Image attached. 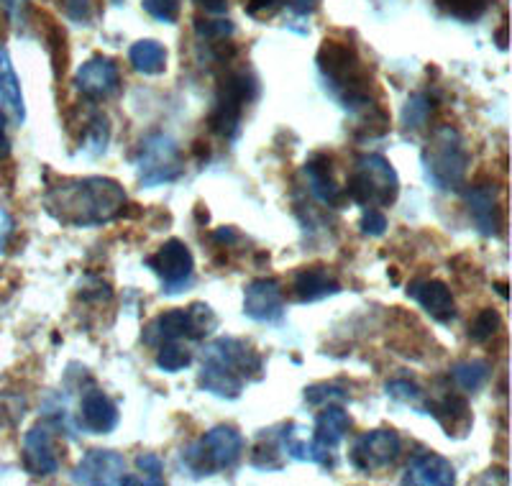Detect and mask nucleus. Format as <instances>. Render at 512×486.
Returning <instances> with one entry per match:
<instances>
[{
    "label": "nucleus",
    "mask_w": 512,
    "mask_h": 486,
    "mask_svg": "<svg viewBox=\"0 0 512 486\" xmlns=\"http://www.w3.org/2000/svg\"><path fill=\"white\" fill-rule=\"evenodd\" d=\"M6 123L8 116L0 110V159H6L11 154V144H8V136H6Z\"/></svg>",
    "instance_id": "49530a36"
},
{
    "label": "nucleus",
    "mask_w": 512,
    "mask_h": 486,
    "mask_svg": "<svg viewBox=\"0 0 512 486\" xmlns=\"http://www.w3.org/2000/svg\"><path fill=\"white\" fill-rule=\"evenodd\" d=\"M0 110L11 116L21 126L26 121V103L21 93V80H18L13 62L6 52H0Z\"/></svg>",
    "instance_id": "a878e982"
},
{
    "label": "nucleus",
    "mask_w": 512,
    "mask_h": 486,
    "mask_svg": "<svg viewBox=\"0 0 512 486\" xmlns=\"http://www.w3.org/2000/svg\"><path fill=\"white\" fill-rule=\"evenodd\" d=\"M198 384L203 392L216 394L221 400H236V397H241V392H244V379H241L236 371H231L228 366L210 359H203Z\"/></svg>",
    "instance_id": "393cba45"
},
{
    "label": "nucleus",
    "mask_w": 512,
    "mask_h": 486,
    "mask_svg": "<svg viewBox=\"0 0 512 486\" xmlns=\"http://www.w3.org/2000/svg\"><path fill=\"white\" fill-rule=\"evenodd\" d=\"M136 169H139L141 187H159L167 185V182H175L182 174L180 146L167 134L146 136L141 141Z\"/></svg>",
    "instance_id": "6e6552de"
},
{
    "label": "nucleus",
    "mask_w": 512,
    "mask_h": 486,
    "mask_svg": "<svg viewBox=\"0 0 512 486\" xmlns=\"http://www.w3.org/2000/svg\"><path fill=\"white\" fill-rule=\"evenodd\" d=\"M280 453H282L280 440H277V443H264L262 438L259 440V446L254 448V453H251V466L259 471H280L282 461L277 458Z\"/></svg>",
    "instance_id": "f704fd0d"
},
{
    "label": "nucleus",
    "mask_w": 512,
    "mask_h": 486,
    "mask_svg": "<svg viewBox=\"0 0 512 486\" xmlns=\"http://www.w3.org/2000/svg\"><path fill=\"white\" fill-rule=\"evenodd\" d=\"M436 6L441 8L446 16L456 18V21H477L487 11L489 0H436Z\"/></svg>",
    "instance_id": "7c9ffc66"
},
{
    "label": "nucleus",
    "mask_w": 512,
    "mask_h": 486,
    "mask_svg": "<svg viewBox=\"0 0 512 486\" xmlns=\"http://www.w3.org/2000/svg\"><path fill=\"white\" fill-rule=\"evenodd\" d=\"M233 31H236V26L231 21H203V18L195 21V34L205 41H221L231 36Z\"/></svg>",
    "instance_id": "4c0bfd02"
},
{
    "label": "nucleus",
    "mask_w": 512,
    "mask_h": 486,
    "mask_svg": "<svg viewBox=\"0 0 512 486\" xmlns=\"http://www.w3.org/2000/svg\"><path fill=\"white\" fill-rule=\"evenodd\" d=\"M292 292L297 302H318L338 295L341 284L326 267H305L292 277Z\"/></svg>",
    "instance_id": "4be33fe9"
},
{
    "label": "nucleus",
    "mask_w": 512,
    "mask_h": 486,
    "mask_svg": "<svg viewBox=\"0 0 512 486\" xmlns=\"http://www.w3.org/2000/svg\"><path fill=\"white\" fill-rule=\"evenodd\" d=\"M144 11L162 24H175L180 16V0H144Z\"/></svg>",
    "instance_id": "e433bc0d"
},
{
    "label": "nucleus",
    "mask_w": 512,
    "mask_h": 486,
    "mask_svg": "<svg viewBox=\"0 0 512 486\" xmlns=\"http://www.w3.org/2000/svg\"><path fill=\"white\" fill-rule=\"evenodd\" d=\"M497 292H500V297H507V284L505 282L497 284Z\"/></svg>",
    "instance_id": "3c124183"
},
{
    "label": "nucleus",
    "mask_w": 512,
    "mask_h": 486,
    "mask_svg": "<svg viewBox=\"0 0 512 486\" xmlns=\"http://www.w3.org/2000/svg\"><path fill=\"white\" fill-rule=\"evenodd\" d=\"M244 456V435L233 425H216L182 451V463L192 476L233 471Z\"/></svg>",
    "instance_id": "20e7f679"
},
{
    "label": "nucleus",
    "mask_w": 512,
    "mask_h": 486,
    "mask_svg": "<svg viewBox=\"0 0 512 486\" xmlns=\"http://www.w3.org/2000/svg\"><path fill=\"white\" fill-rule=\"evenodd\" d=\"M425 410H428V415L436 417L438 425L446 430V435L464 438L472 430V410H469V402L461 394H443L438 400L428 402Z\"/></svg>",
    "instance_id": "412c9836"
},
{
    "label": "nucleus",
    "mask_w": 512,
    "mask_h": 486,
    "mask_svg": "<svg viewBox=\"0 0 512 486\" xmlns=\"http://www.w3.org/2000/svg\"><path fill=\"white\" fill-rule=\"evenodd\" d=\"M121 87V75H118V64L111 57L88 59L82 64L75 75V90L88 100H105L118 93Z\"/></svg>",
    "instance_id": "ddd939ff"
},
{
    "label": "nucleus",
    "mask_w": 512,
    "mask_h": 486,
    "mask_svg": "<svg viewBox=\"0 0 512 486\" xmlns=\"http://www.w3.org/2000/svg\"><path fill=\"white\" fill-rule=\"evenodd\" d=\"M64 16L77 21V24H88L93 18V0H59Z\"/></svg>",
    "instance_id": "ea45409f"
},
{
    "label": "nucleus",
    "mask_w": 512,
    "mask_h": 486,
    "mask_svg": "<svg viewBox=\"0 0 512 486\" xmlns=\"http://www.w3.org/2000/svg\"><path fill=\"white\" fill-rule=\"evenodd\" d=\"M108 139H111V126H108V118L100 113V110H90L85 123H82V149L98 157L103 154L105 146H108Z\"/></svg>",
    "instance_id": "cd10ccee"
},
{
    "label": "nucleus",
    "mask_w": 512,
    "mask_h": 486,
    "mask_svg": "<svg viewBox=\"0 0 512 486\" xmlns=\"http://www.w3.org/2000/svg\"><path fill=\"white\" fill-rule=\"evenodd\" d=\"M136 469H139L146 479H152L154 486L164 484V476H162L164 461L157 456V453H141V456L136 458Z\"/></svg>",
    "instance_id": "58836bf2"
},
{
    "label": "nucleus",
    "mask_w": 512,
    "mask_h": 486,
    "mask_svg": "<svg viewBox=\"0 0 512 486\" xmlns=\"http://www.w3.org/2000/svg\"><path fill=\"white\" fill-rule=\"evenodd\" d=\"M118 407L116 402L103 394L100 389H90L82 394L80 402V425L93 435H108L118 428Z\"/></svg>",
    "instance_id": "a211bd4d"
},
{
    "label": "nucleus",
    "mask_w": 512,
    "mask_h": 486,
    "mask_svg": "<svg viewBox=\"0 0 512 486\" xmlns=\"http://www.w3.org/2000/svg\"><path fill=\"white\" fill-rule=\"evenodd\" d=\"M502 328V318L495 307H484L479 310L477 318L469 323V341L472 343H487L497 336V330Z\"/></svg>",
    "instance_id": "c756f323"
},
{
    "label": "nucleus",
    "mask_w": 512,
    "mask_h": 486,
    "mask_svg": "<svg viewBox=\"0 0 512 486\" xmlns=\"http://www.w3.org/2000/svg\"><path fill=\"white\" fill-rule=\"evenodd\" d=\"M402 484L451 486L456 484V469L448 458L438 456V453H418L410 458L408 469L402 474Z\"/></svg>",
    "instance_id": "f3484780"
},
{
    "label": "nucleus",
    "mask_w": 512,
    "mask_h": 486,
    "mask_svg": "<svg viewBox=\"0 0 512 486\" xmlns=\"http://www.w3.org/2000/svg\"><path fill=\"white\" fill-rule=\"evenodd\" d=\"M305 177H308L310 195L315 200H320L323 205H331V208H338V205L346 200L344 187L338 185L336 177H333V162L326 154H315L305 162Z\"/></svg>",
    "instance_id": "6ab92c4d"
},
{
    "label": "nucleus",
    "mask_w": 512,
    "mask_h": 486,
    "mask_svg": "<svg viewBox=\"0 0 512 486\" xmlns=\"http://www.w3.org/2000/svg\"><path fill=\"white\" fill-rule=\"evenodd\" d=\"M346 197L361 208H387L397 200L400 177L395 167L379 154H364L356 159L349 182L344 187Z\"/></svg>",
    "instance_id": "39448f33"
},
{
    "label": "nucleus",
    "mask_w": 512,
    "mask_h": 486,
    "mask_svg": "<svg viewBox=\"0 0 512 486\" xmlns=\"http://www.w3.org/2000/svg\"><path fill=\"white\" fill-rule=\"evenodd\" d=\"M44 203L62 226L93 228L123 215L126 190L111 177H72L49 187Z\"/></svg>",
    "instance_id": "f257e3e1"
},
{
    "label": "nucleus",
    "mask_w": 512,
    "mask_h": 486,
    "mask_svg": "<svg viewBox=\"0 0 512 486\" xmlns=\"http://www.w3.org/2000/svg\"><path fill=\"white\" fill-rule=\"evenodd\" d=\"M402 453V440L395 430L379 428L367 430L354 440L349 461L361 474H377V471L390 469Z\"/></svg>",
    "instance_id": "1a4fd4ad"
},
{
    "label": "nucleus",
    "mask_w": 512,
    "mask_h": 486,
    "mask_svg": "<svg viewBox=\"0 0 512 486\" xmlns=\"http://www.w3.org/2000/svg\"><path fill=\"white\" fill-rule=\"evenodd\" d=\"M305 402L313 407L318 405H331V402H349V392H346L341 384H310L308 389H305Z\"/></svg>",
    "instance_id": "72a5a7b5"
},
{
    "label": "nucleus",
    "mask_w": 512,
    "mask_h": 486,
    "mask_svg": "<svg viewBox=\"0 0 512 486\" xmlns=\"http://www.w3.org/2000/svg\"><path fill=\"white\" fill-rule=\"evenodd\" d=\"M157 348V366L162 371H167V374H177V371L187 369L192 364V353L187 348H182L177 341L162 343Z\"/></svg>",
    "instance_id": "473e14b6"
},
{
    "label": "nucleus",
    "mask_w": 512,
    "mask_h": 486,
    "mask_svg": "<svg viewBox=\"0 0 512 486\" xmlns=\"http://www.w3.org/2000/svg\"><path fill=\"white\" fill-rule=\"evenodd\" d=\"M489 374H492V366L487 364V361H461V364H456L454 369H451V377H454V382L459 384L464 392H477V389H482L484 384L489 382Z\"/></svg>",
    "instance_id": "c85d7f7f"
},
{
    "label": "nucleus",
    "mask_w": 512,
    "mask_h": 486,
    "mask_svg": "<svg viewBox=\"0 0 512 486\" xmlns=\"http://www.w3.org/2000/svg\"><path fill=\"white\" fill-rule=\"evenodd\" d=\"M203 359L218 361V364L228 366V369L236 371L244 382L262 379L264 374L262 353L254 351V346H249V343L241 341V338H218V341L208 343L203 351Z\"/></svg>",
    "instance_id": "9b49d317"
},
{
    "label": "nucleus",
    "mask_w": 512,
    "mask_h": 486,
    "mask_svg": "<svg viewBox=\"0 0 512 486\" xmlns=\"http://www.w3.org/2000/svg\"><path fill=\"white\" fill-rule=\"evenodd\" d=\"M290 8L297 13V16H308L318 8V0H290Z\"/></svg>",
    "instance_id": "de8ad7c7"
},
{
    "label": "nucleus",
    "mask_w": 512,
    "mask_h": 486,
    "mask_svg": "<svg viewBox=\"0 0 512 486\" xmlns=\"http://www.w3.org/2000/svg\"><path fill=\"white\" fill-rule=\"evenodd\" d=\"M192 3L203 8L205 13H213V16H221L228 11V0H192Z\"/></svg>",
    "instance_id": "a18cd8bd"
},
{
    "label": "nucleus",
    "mask_w": 512,
    "mask_h": 486,
    "mask_svg": "<svg viewBox=\"0 0 512 486\" xmlns=\"http://www.w3.org/2000/svg\"><path fill=\"white\" fill-rule=\"evenodd\" d=\"M351 430V417L344 407L338 405H328L326 410L318 412L315 417V430H313V440L315 446H320L323 451H336L341 443H344L346 433Z\"/></svg>",
    "instance_id": "b1692460"
},
{
    "label": "nucleus",
    "mask_w": 512,
    "mask_h": 486,
    "mask_svg": "<svg viewBox=\"0 0 512 486\" xmlns=\"http://www.w3.org/2000/svg\"><path fill=\"white\" fill-rule=\"evenodd\" d=\"M387 394L392 400L400 402H418L420 400V387L418 384L408 382V379H395V382H387Z\"/></svg>",
    "instance_id": "a19ab883"
},
{
    "label": "nucleus",
    "mask_w": 512,
    "mask_h": 486,
    "mask_svg": "<svg viewBox=\"0 0 512 486\" xmlns=\"http://www.w3.org/2000/svg\"><path fill=\"white\" fill-rule=\"evenodd\" d=\"M497 47L507 49V26H502V29L497 31Z\"/></svg>",
    "instance_id": "8fccbe9b"
},
{
    "label": "nucleus",
    "mask_w": 512,
    "mask_h": 486,
    "mask_svg": "<svg viewBox=\"0 0 512 486\" xmlns=\"http://www.w3.org/2000/svg\"><path fill=\"white\" fill-rule=\"evenodd\" d=\"M146 267L162 279L164 295H180V292H185V287L192 284L195 259H192V251L187 249L185 241L169 238L164 246H159L157 254L146 259Z\"/></svg>",
    "instance_id": "9d476101"
},
{
    "label": "nucleus",
    "mask_w": 512,
    "mask_h": 486,
    "mask_svg": "<svg viewBox=\"0 0 512 486\" xmlns=\"http://www.w3.org/2000/svg\"><path fill=\"white\" fill-rule=\"evenodd\" d=\"M408 297H413L425 313L438 323H451L456 318V302L448 284L441 279H415L408 284Z\"/></svg>",
    "instance_id": "dca6fc26"
},
{
    "label": "nucleus",
    "mask_w": 512,
    "mask_h": 486,
    "mask_svg": "<svg viewBox=\"0 0 512 486\" xmlns=\"http://www.w3.org/2000/svg\"><path fill=\"white\" fill-rule=\"evenodd\" d=\"M282 0H246V13L254 18H269L280 11Z\"/></svg>",
    "instance_id": "37998d69"
},
{
    "label": "nucleus",
    "mask_w": 512,
    "mask_h": 486,
    "mask_svg": "<svg viewBox=\"0 0 512 486\" xmlns=\"http://www.w3.org/2000/svg\"><path fill=\"white\" fill-rule=\"evenodd\" d=\"M244 315L256 323H280L285 318V290L280 279L262 277L246 284Z\"/></svg>",
    "instance_id": "f8f14e48"
},
{
    "label": "nucleus",
    "mask_w": 512,
    "mask_h": 486,
    "mask_svg": "<svg viewBox=\"0 0 512 486\" xmlns=\"http://www.w3.org/2000/svg\"><path fill=\"white\" fill-rule=\"evenodd\" d=\"M11 233H13V220H11V215H8L6 210L0 208V254L6 251L8 238H11Z\"/></svg>",
    "instance_id": "c03bdc74"
},
{
    "label": "nucleus",
    "mask_w": 512,
    "mask_h": 486,
    "mask_svg": "<svg viewBox=\"0 0 512 486\" xmlns=\"http://www.w3.org/2000/svg\"><path fill=\"white\" fill-rule=\"evenodd\" d=\"M431 98L428 95H410L405 108H402V126L408 128V131H420L425 128L428 118H431Z\"/></svg>",
    "instance_id": "2f4dec72"
},
{
    "label": "nucleus",
    "mask_w": 512,
    "mask_h": 486,
    "mask_svg": "<svg viewBox=\"0 0 512 486\" xmlns=\"http://www.w3.org/2000/svg\"><path fill=\"white\" fill-rule=\"evenodd\" d=\"M318 70L331 87L333 98L341 100L346 110L359 113L374 105L372 75L351 44L336 39L323 41V47L318 49Z\"/></svg>",
    "instance_id": "f03ea898"
},
{
    "label": "nucleus",
    "mask_w": 512,
    "mask_h": 486,
    "mask_svg": "<svg viewBox=\"0 0 512 486\" xmlns=\"http://www.w3.org/2000/svg\"><path fill=\"white\" fill-rule=\"evenodd\" d=\"M213 238H216V243H221V246H231L233 241H239V233L233 231V228H218L216 233H213Z\"/></svg>",
    "instance_id": "09e8293b"
},
{
    "label": "nucleus",
    "mask_w": 512,
    "mask_h": 486,
    "mask_svg": "<svg viewBox=\"0 0 512 486\" xmlns=\"http://www.w3.org/2000/svg\"><path fill=\"white\" fill-rule=\"evenodd\" d=\"M218 328L216 313L210 310L205 302H192L190 307H175L167 313L157 315L152 323L144 330L146 346H162V343L180 341V338H190V341H203Z\"/></svg>",
    "instance_id": "0eeeda50"
},
{
    "label": "nucleus",
    "mask_w": 512,
    "mask_h": 486,
    "mask_svg": "<svg viewBox=\"0 0 512 486\" xmlns=\"http://www.w3.org/2000/svg\"><path fill=\"white\" fill-rule=\"evenodd\" d=\"M49 41V54H52V62H54V77H62L64 75V67H67V36L59 26H52L47 34Z\"/></svg>",
    "instance_id": "c9c22d12"
},
{
    "label": "nucleus",
    "mask_w": 512,
    "mask_h": 486,
    "mask_svg": "<svg viewBox=\"0 0 512 486\" xmlns=\"http://www.w3.org/2000/svg\"><path fill=\"white\" fill-rule=\"evenodd\" d=\"M128 59L141 75H162L167 70V49L154 39L136 41L134 47L128 49Z\"/></svg>",
    "instance_id": "bb28decb"
},
{
    "label": "nucleus",
    "mask_w": 512,
    "mask_h": 486,
    "mask_svg": "<svg viewBox=\"0 0 512 486\" xmlns=\"http://www.w3.org/2000/svg\"><path fill=\"white\" fill-rule=\"evenodd\" d=\"M123 474H126V458L116 451H103V448H95L82 456V461L77 463L72 481L75 484H93V486H111L121 484Z\"/></svg>",
    "instance_id": "2eb2a0df"
},
{
    "label": "nucleus",
    "mask_w": 512,
    "mask_h": 486,
    "mask_svg": "<svg viewBox=\"0 0 512 486\" xmlns=\"http://www.w3.org/2000/svg\"><path fill=\"white\" fill-rule=\"evenodd\" d=\"M359 228L364 236H374V238L382 236V233L387 231V215L379 213V210H367L364 218H361Z\"/></svg>",
    "instance_id": "79ce46f5"
},
{
    "label": "nucleus",
    "mask_w": 512,
    "mask_h": 486,
    "mask_svg": "<svg viewBox=\"0 0 512 486\" xmlns=\"http://www.w3.org/2000/svg\"><path fill=\"white\" fill-rule=\"evenodd\" d=\"M256 93H259V85L249 70L226 72L218 82V98L208 118L210 131L223 139H236L241 131L244 108L256 98Z\"/></svg>",
    "instance_id": "423d86ee"
},
{
    "label": "nucleus",
    "mask_w": 512,
    "mask_h": 486,
    "mask_svg": "<svg viewBox=\"0 0 512 486\" xmlns=\"http://www.w3.org/2000/svg\"><path fill=\"white\" fill-rule=\"evenodd\" d=\"M420 159H423L425 180L436 190H461L469 172V151L456 128H436Z\"/></svg>",
    "instance_id": "7ed1b4c3"
},
{
    "label": "nucleus",
    "mask_w": 512,
    "mask_h": 486,
    "mask_svg": "<svg viewBox=\"0 0 512 486\" xmlns=\"http://www.w3.org/2000/svg\"><path fill=\"white\" fill-rule=\"evenodd\" d=\"M300 425L290 423L282 428V433H277V440H280V448L287 458L292 461H305V463H318L323 469H333L336 461H333V453L331 451H323L320 446H315L313 438H300L297 435Z\"/></svg>",
    "instance_id": "5701e85b"
},
{
    "label": "nucleus",
    "mask_w": 512,
    "mask_h": 486,
    "mask_svg": "<svg viewBox=\"0 0 512 486\" xmlns=\"http://www.w3.org/2000/svg\"><path fill=\"white\" fill-rule=\"evenodd\" d=\"M24 466L31 476H54L59 471L52 423H36L24 435Z\"/></svg>",
    "instance_id": "4468645a"
},
{
    "label": "nucleus",
    "mask_w": 512,
    "mask_h": 486,
    "mask_svg": "<svg viewBox=\"0 0 512 486\" xmlns=\"http://www.w3.org/2000/svg\"><path fill=\"white\" fill-rule=\"evenodd\" d=\"M466 208L474 226L482 236H497L500 233V203H497L495 187L492 185H474L464 192Z\"/></svg>",
    "instance_id": "aec40b11"
}]
</instances>
